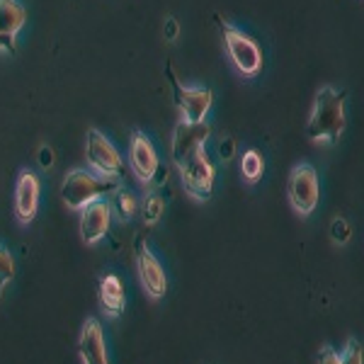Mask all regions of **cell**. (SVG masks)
<instances>
[{
    "instance_id": "6da1fadb",
    "label": "cell",
    "mask_w": 364,
    "mask_h": 364,
    "mask_svg": "<svg viewBox=\"0 0 364 364\" xmlns=\"http://www.w3.org/2000/svg\"><path fill=\"white\" fill-rule=\"evenodd\" d=\"M345 124H348L345 92L336 85H323L314 97V107L306 122V139L314 144L333 146L343 136Z\"/></svg>"
},
{
    "instance_id": "7a4b0ae2",
    "label": "cell",
    "mask_w": 364,
    "mask_h": 364,
    "mask_svg": "<svg viewBox=\"0 0 364 364\" xmlns=\"http://www.w3.org/2000/svg\"><path fill=\"white\" fill-rule=\"evenodd\" d=\"M119 190V180L92 175L87 170H70L61 185V199L70 209H83L105 195H114Z\"/></svg>"
},
{
    "instance_id": "3957f363",
    "label": "cell",
    "mask_w": 364,
    "mask_h": 364,
    "mask_svg": "<svg viewBox=\"0 0 364 364\" xmlns=\"http://www.w3.org/2000/svg\"><path fill=\"white\" fill-rule=\"evenodd\" d=\"M219 32L221 39H224V49L231 66L245 78H255L262 70V49L257 46L255 39L245 34L243 29L228 25V22H219Z\"/></svg>"
},
{
    "instance_id": "277c9868",
    "label": "cell",
    "mask_w": 364,
    "mask_h": 364,
    "mask_svg": "<svg viewBox=\"0 0 364 364\" xmlns=\"http://www.w3.org/2000/svg\"><path fill=\"white\" fill-rule=\"evenodd\" d=\"M287 195H289L291 209L299 216L314 214V209L318 207V173L311 163H299L291 168Z\"/></svg>"
},
{
    "instance_id": "5b68a950",
    "label": "cell",
    "mask_w": 364,
    "mask_h": 364,
    "mask_svg": "<svg viewBox=\"0 0 364 364\" xmlns=\"http://www.w3.org/2000/svg\"><path fill=\"white\" fill-rule=\"evenodd\" d=\"M168 78L175 90V107L180 109L182 122H190V124L207 122V114L214 105V92L204 85H180L173 68H168Z\"/></svg>"
},
{
    "instance_id": "8992f818",
    "label": "cell",
    "mask_w": 364,
    "mask_h": 364,
    "mask_svg": "<svg viewBox=\"0 0 364 364\" xmlns=\"http://www.w3.org/2000/svg\"><path fill=\"white\" fill-rule=\"evenodd\" d=\"M180 178L185 185L187 195L195 197L197 202H207L214 192V182H216V170L214 163L209 161L207 151H199L197 156H192L190 161L180 163Z\"/></svg>"
},
{
    "instance_id": "52a82bcc",
    "label": "cell",
    "mask_w": 364,
    "mask_h": 364,
    "mask_svg": "<svg viewBox=\"0 0 364 364\" xmlns=\"http://www.w3.org/2000/svg\"><path fill=\"white\" fill-rule=\"evenodd\" d=\"M85 156L87 163L92 166V170H97L105 178H124V161H122L119 151L109 144L97 129L87 132V144H85Z\"/></svg>"
},
{
    "instance_id": "ba28073f",
    "label": "cell",
    "mask_w": 364,
    "mask_h": 364,
    "mask_svg": "<svg viewBox=\"0 0 364 364\" xmlns=\"http://www.w3.org/2000/svg\"><path fill=\"white\" fill-rule=\"evenodd\" d=\"M211 136V127L207 122H199V124H190V122H182L175 127L173 134V149H170V158H173L175 168L180 163L190 161L192 156H197L199 151H204L207 139Z\"/></svg>"
},
{
    "instance_id": "9c48e42d",
    "label": "cell",
    "mask_w": 364,
    "mask_h": 364,
    "mask_svg": "<svg viewBox=\"0 0 364 364\" xmlns=\"http://www.w3.org/2000/svg\"><path fill=\"white\" fill-rule=\"evenodd\" d=\"M136 267H139V277L144 282V289L149 291L154 299H161L166 294V272H163L158 257L144 245V236L136 238Z\"/></svg>"
},
{
    "instance_id": "30bf717a",
    "label": "cell",
    "mask_w": 364,
    "mask_h": 364,
    "mask_svg": "<svg viewBox=\"0 0 364 364\" xmlns=\"http://www.w3.org/2000/svg\"><path fill=\"white\" fill-rule=\"evenodd\" d=\"M129 163H132V170L139 180H144V182L154 180L161 161H158L154 144H151V139L146 136V134L134 132L132 141H129Z\"/></svg>"
},
{
    "instance_id": "8fae6325",
    "label": "cell",
    "mask_w": 364,
    "mask_h": 364,
    "mask_svg": "<svg viewBox=\"0 0 364 364\" xmlns=\"http://www.w3.org/2000/svg\"><path fill=\"white\" fill-rule=\"evenodd\" d=\"M112 204L105 202V199H95L87 207H83V214H80V238L85 240L87 245L97 243L107 236L109 231V221H112Z\"/></svg>"
},
{
    "instance_id": "7c38bea8",
    "label": "cell",
    "mask_w": 364,
    "mask_h": 364,
    "mask_svg": "<svg viewBox=\"0 0 364 364\" xmlns=\"http://www.w3.org/2000/svg\"><path fill=\"white\" fill-rule=\"evenodd\" d=\"M78 350H80V357H83L85 364H109L107 362V350H105V338H102V326H100V321L90 318L83 326Z\"/></svg>"
},
{
    "instance_id": "4fadbf2b",
    "label": "cell",
    "mask_w": 364,
    "mask_h": 364,
    "mask_svg": "<svg viewBox=\"0 0 364 364\" xmlns=\"http://www.w3.org/2000/svg\"><path fill=\"white\" fill-rule=\"evenodd\" d=\"M17 195H15V204H17V216L20 221H32L34 214H37V204H39V180L37 175H32L29 170L20 175L17 180Z\"/></svg>"
},
{
    "instance_id": "5bb4252c",
    "label": "cell",
    "mask_w": 364,
    "mask_h": 364,
    "mask_svg": "<svg viewBox=\"0 0 364 364\" xmlns=\"http://www.w3.org/2000/svg\"><path fill=\"white\" fill-rule=\"evenodd\" d=\"M100 301H102V306L109 316H119L122 311H124L127 299H124V287H122L119 277L105 274V277L100 279Z\"/></svg>"
},
{
    "instance_id": "9a60e30c",
    "label": "cell",
    "mask_w": 364,
    "mask_h": 364,
    "mask_svg": "<svg viewBox=\"0 0 364 364\" xmlns=\"http://www.w3.org/2000/svg\"><path fill=\"white\" fill-rule=\"evenodd\" d=\"M27 20V13L17 0H0V29L15 37Z\"/></svg>"
},
{
    "instance_id": "2e32d148",
    "label": "cell",
    "mask_w": 364,
    "mask_h": 364,
    "mask_svg": "<svg viewBox=\"0 0 364 364\" xmlns=\"http://www.w3.org/2000/svg\"><path fill=\"white\" fill-rule=\"evenodd\" d=\"M318 364H364V348L360 340L350 338L348 348H345V355H338V352L331 348H323L318 352Z\"/></svg>"
},
{
    "instance_id": "e0dca14e",
    "label": "cell",
    "mask_w": 364,
    "mask_h": 364,
    "mask_svg": "<svg viewBox=\"0 0 364 364\" xmlns=\"http://www.w3.org/2000/svg\"><path fill=\"white\" fill-rule=\"evenodd\" d=\"M240 173H243V180L248 185H255L260 182L262 173H265V161H262L260 151H245L243 158H240Z\"/></svg>"
},
{
    "instance_id": "ac0fdd59",
    "label": "cell",
    "mask_w": 364,
    "mask_h": 364,
    "mask_svg": "<svg viewBox=\"0 0 364 364\" xmlns=\"http://www.w3.org/2000/svg\"><path fill=\"white\" fill-rule=\"evenodd\" d=\"M112 209L119 214V219H129V216L136 214L139 204H136V197L127 190H117L112 195Z\"/></svg>"
},
{
    "instance_id": "d6986e66",
    "label": "cell",
    "mask_w": 364,
    "mask_h": 364,
    "mask_svg": "<svg viewBox=\"0 0 364 364\" xmlns=\"http://www.w3.org/2000/svg\"><path fill=\"white\" fill-rule=\"evenodd\" d=\"M141 214H144V221L146 224H156L163 214V199L158 195H149L141 204Z\"/></svg>"
},
{
    "instance_id": "ffe728a7",
    "label": "cell",
    "mask_w": 364,
    "mask_h": 364,
    "mask_svg": "<svg viewBox=\"0 0 364 364\" xmlns=\"http://www.w3.org/2000/svg\"><path fill=\"white\" fill-rule=\"evenodd\" d=\"M352 236V228L348 221L343 219V216H338V219H333V224H331V238L336 240L338 245H345L350 240Z\"/></svg>"
},
{
    "instance_id": "44dd1931",
    "label": "cell",
    "mask_w": 364,
    "mask_h": 364,
    "mask_svg": "<svg viewBox=\"0 0 364 364\" xmlns=\"http://www.w3.org/2000/svg\"><path fill=\"white\" fill-rule=\"evenodd\" d=\"M15 274V265H13V257L5 248H0V287H5V282H10Z\"/></svg>"
},
{
    "instance_id": "7402d4cb",
    "label": "cell",
    "mask_w": 364,
    "mask_h": 364,
    "mask_svg": "<svg viewBox=\"0 0 364 364\" xmlns=\"http://www.w3.org/2000/svg\"><path fill=\"white\" fill-rule=\"evenodd\" d=\"M236 158V139L226 136L219 141V161L221 163H231Z\"/></svg>"
},
{
    "instance_id": "603a6c76",
    "label": "cell",
    "mask_w": 364,
    "mask_h": 364,
    "mask_svg": "<svg viewBox=\"0 0 364 364\" xmlns=\"http://www.w3.org/2000/svg\"><path fill=\"white\" fill-rule=\"evenodd\" d=\"M178 34H180L178 20H175V17H168L166 25H163V37H166L168 42H173V39H178Z\"/></svg>"
},
{
    "instance_id": "cb8c5ba5",
    "label": "cell",
    "mask_w": 364,
    "mask_h": 364,
    "mask_svg": "<svg viewBox=\"0 0 364 364\" xmlns=\"http://www.w3.org/2000/svg\"><path fill=\"white\" fill-rule=\"evenodd\" d=\"M0 49H5L8 54H15V37L5 34L3 29H0Z\"/></svg>"
},
{
    "instance_id": "d4e9b609",
    "label": "cell",
    "mask_w": 364,
    "mask_h": 364,
    "mask_svg": "<svg viewBox=\"0 0 364 364\" xmlns=\"http://www.w3.org/2000/svg\"><path fill=\"white\" fill-rule=\"evenodd\" d=\"M39 163H42L44 168H49L51 163H54V154H51V149H49V146H44V149L39 151Z\"/></svg>"
},
{
    "instance_id": "484cf974",
    "label": "cell",
    "mask_w": 364,
    "mask_h": 364,
    "mask_svg": "<svg viewBox=\"0 0 364 364\" xmlns=\"http://www.w3.org/2000/svg\"><path fill=\"white\" fill-rule=\"evenodd\" d=\"M166 180H168V168L161 163V166H158V170H156V175H154V180H151V182H154V185H166Z\"/></svg>"
}]
</instances>
